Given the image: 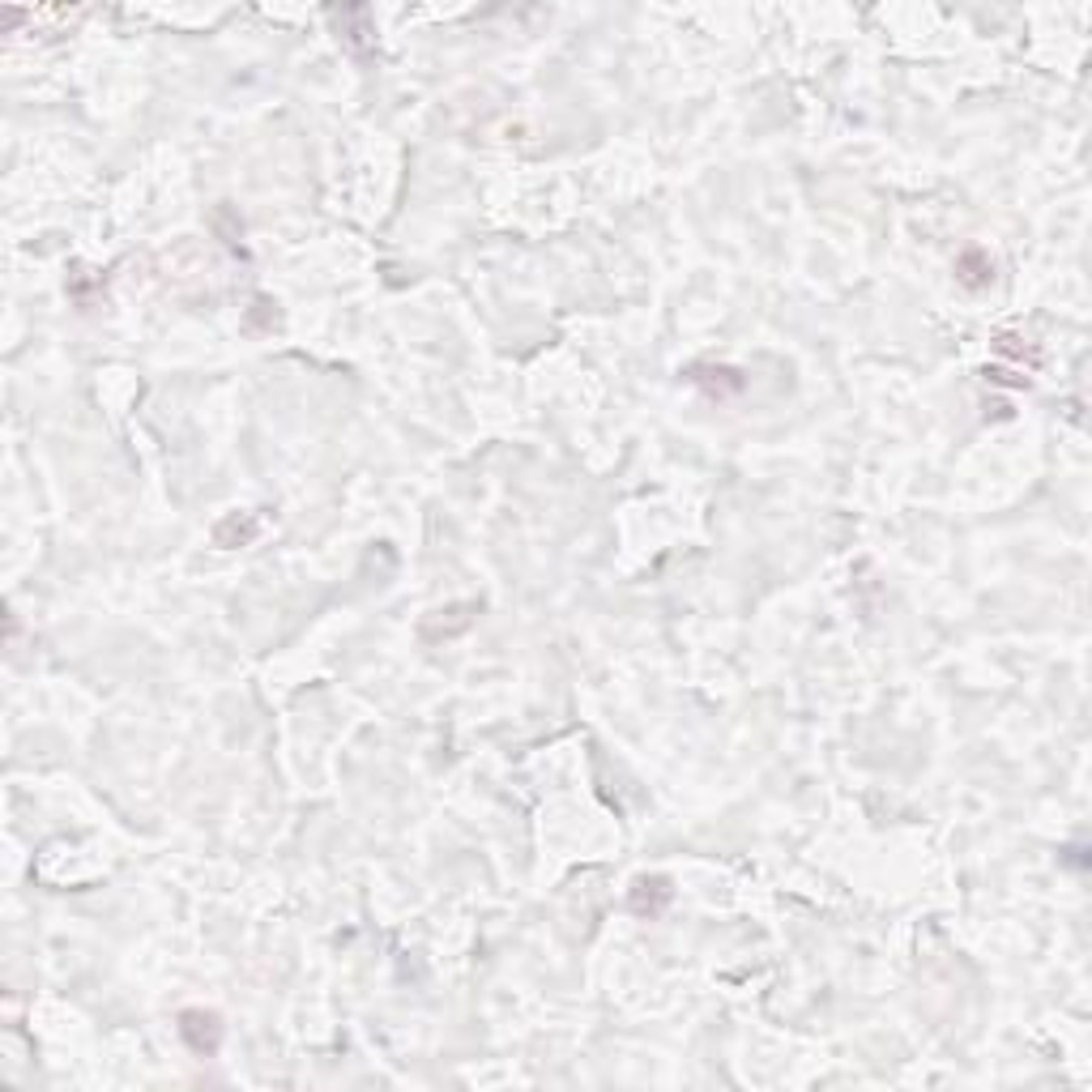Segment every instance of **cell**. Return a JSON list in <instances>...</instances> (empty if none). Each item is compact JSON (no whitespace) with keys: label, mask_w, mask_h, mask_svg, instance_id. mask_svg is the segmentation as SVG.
I'll return each instance as SVG.
<instances>
[{"label":"cell","mask_w":1092,"mask_h":1092,"mask_svg":"<svg viewBox=\"0 0 1092 1092\" xmlns=\"http://www.w3.org/2000/svg\"><path fill=\"white\" fill-rule=\"evenodd\" d=\"M180 1033H184V1041L197 1054H213L218 1050V1037H223V1025H218L213 1011H184L180 1015Z\"/></svg>","instance_id":"1"},{"label":"cell","mask_w":1092,"mask_h":1092,"mask_svg":"<svg viewBox=\"0 0 1092 1092\" xmlns=\"http://www.w3.org/2000/svg\"><path fill=\"white\" fill-rule=\"evenodd\" d=\"M670 880H662V875H645V880H636V888H632V909L636 913H649V917H658L666 905H670Z\"/></svg>","instance_id":"2"},{"label":"cell","mask_w":1092,"mask_h":1092,"mask_svg":"<svg viewBox=\"0 0 1092 1092\" xmlns=\"http://www.w3.org/2000/svg\"><path fill=\"white\" fill-rule=\"evenodd\" d=\"M956 270H960V282H964V286H986V282L994 278V265H990V256H986V252H978V248H974V252H964Z\"/></svg>","instance_id":"3"}]
</instances>
